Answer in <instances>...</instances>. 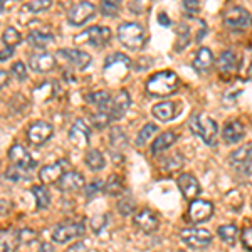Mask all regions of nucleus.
Returning a JSON list of instances; mask_svg holds the SVG:
<instances>
[{"label":"nucleus","mask_w":252,"mask_h":252,"mask_svg":"<svg viewBox=\"0 0 252 252\" xmlns=\"http://www.w3.org/2000/svg\"><path fill=\"white\" fill-rule=\"evenodd\" d=\"M223 24L229 29H247V27L252 26V17L246 9L239 5H232L223 12Z\"/></svg>","instance_id":"39448f33"},{"label":"nucleus","mask_w":252,"mask_h":252,"mask_svg":"<svg viewBox=\"0 0 252 252\" xmlns=\"http://www.w3.org/2000/svg\"><path fill=\"white\" fill-rule=\"evenodd\" d=\"M230 165L234 166L235 172L242 175L252 173V143L242 145L239 150L232 152L230 155Z\"/></svg>","instance_id":"423d86ee"},{"label":"nucleus","mask_w":252,"mask_h":252,"mask_svg":"<svg viewBox=\"0 0 252 252\" xmlns=\"http://www.w3.org/2000/svg\"><path fill=\"white\" fill-rule=\"evenodd\" d=\"M88 101L96 106L99 111H108L109 113V108H111V96H109L108 91H96L93 94H89Z\"/></svg>","instance_id":"a878e982"},{"label":"nucleus","mask_w":252,"mask_h":252,"mask_svg":"<svg viewBox=\"0 0 252 252\" xmlns=\"http://www.w3.org/2000/svg\"><path fill=\"white\" fill-rule=\"evenodd\" d=\"M109 140H111L113 148H116V150H121V148H125V146L128 145L123 129L118 128V126H115V128L111 129V133H109Z\"/></svg>","instance_id":"c9c22d12"},{"label":"nucleus","mask_w":252,"mask_h":252,"mask_svg":"<svg viewBox=\"0 0 252 252\" xmlns=\"http://www.w3.org/2000/svg\"><path fill=\"white\" fill-rule=\"evenodd\" d=\"M104 190V182L99 180V178H96V180H93L91 184L86 185V190H84V195H86V198H93L96 197L97 193H101Z\"/></svg>","instance_id":"a19ab883"},{"label":"nucleus","mask_w":252,"mask_h":252,"mask_svg":"<svg viewBox=\"0 0 252 252\" xmlns=\"http://www.w3.org/2000/svg\"><path fill=\"white\" fill-rule=\"evenodd\" d=\"M214 214V205L209 200H200V198H195L189 207V212H187V222L190 223H202L207 222Z\"/></svg>","instance_id":"6e6552de"},{"label":"nucleus","mask_w":252,"mask_h":252,"mask_svg":"<svg viewBox=\"0 0 252 252\" xmlns=\"http://www.w3.org/2000/svg\"><path fill=\"white\" fill-rule=\"evenodd\" d=\"M89 135L91 133H89L86 123L83 120H78L74 121L71 131H69V141L74 146H78V148H84V146L89 145Z\"/></svg>","instance_id":"a211bd4d"},{"label":"nucleus","mask_w":252,"mask_h":252,"mask_svg":"<svg viewBox=\"0 0 252 252\" xmlns=\"http://www.w3.org/2000/svg\"><path fill=\"white\" fill-rule=\"evenodd\" d=\"M54 37H52V34H49V32H42V31H32L29 34V37H27V42H29V46L35 47V49H44L47 47L49 42H52Z\"/></svg>","instance_id":"c85d7f7f"},{"label":"nucleus","mask_w":252,"mask_h":252,"mask_svg":"<svg viewBox=\"0 0 252 252\" xmlns=\"http://www.w3.org/2000/svg\"><path fill=\"white\" fill-rule=\"evenodd\" d=\"M184 12L189 17H195V15L198 14V10H200V3H198V0H184Z\"/></svg>","instance_id":"37998d69"},{"label":"nucleus","mask_w":252,"mask_h":252,"mask_svg":"<svg viewBox=\"0 0 252 252\" xmlns=\"http://www.w3.org/2000/svg\"><path fill=\"white\" fill-rule=\"evenodd\" d=\"M96 14V7L91 2H79L71 7L67 14V20L71 26H83Z\"/></svg>","instance_id":"9d476101"},{"label":"nucleus","mask_w":252,"mask_h":252,"mask_svg":"<svg viewBox=\"0 0 252 252\" xmlns=\"http://www.w3.org/2000/svg\"><path fill=\"white\" fill-rule=\"evenodd\" d=\"M12 74L15 76L19 81H24L27 78V71H26V66H24V63H15L14 66H12Z\"/></svg>","instance_id":"de8ad7c7"},{"label":"nucleus","mask_w":252,"mask_h":252,"mask_svg":"<svg viewBox=\"0 0 252 252\" xmlns=\"http://www.w3.org/2000/svg\"><path fill=\"white\" fill-rule=\"evenodd\" d=\"M83 39H86L88 42L94 47H103L104 44H108L109 39H111V31H109L108 27L94 26V27H91V29H88L83 35L76 37V42Z\"/></svg>","instance_id":"ddd939ff"},{"label":"nucleus","mask_w":252,"mask_h":252,"mask_svg":"<svg viewBox=\"0 0 252 252\" xmlns=\"http://www.w3.org/2000/svg\"><path fill=\"white\" fill-rule=\"evenodd\" d=\"M118 210L123 215H129L135 210V202H133L131 198H123V200H120V204H118Z\"/></svg>","instance_id":"c03bdc74"},{"label":"nucleus","mask_w":252,"mask_h":252,"mask_svg":"<svg viewBox=\"0 0 252 252\" xmlns=\"http://www.w3.org/2000/svg\"><path fill=\"white\" fill-rule=\"evenodd\" d=\"M121 0H101V14L106 17H116L120 12Z\"/></svg>","instance_id":"72a5a7b5"},{"label":"nucleus","mask_w":252,"mask_h":252,"mask_svg":"<svg viewBox=\"0 0 252 252\" xmlns=\"http://www.w3.org/2000/svg\"><path fill=\"white\" fill-rule=\"evenodd\" d=\"M64 252H88V247L83 242H76L72 246H69Z\"/></svg>","instance_id":"3c124183"},{"label":"nucleus","mask_w":252,"mask_h":252,"mask_svg":"<svg viewBox=\"0 0 252 252\" xmlns=\"http://www.w3.org/2000/svg\"><path fill=\"white\" fill-rule=\"evenodd\" d=\"M178 184V189H180L182 195L187 198V200H195V198L200 195V184L198 180L190 173H182L177 180Z\"/></svg>","instance_id":"2eb2a0df"},{"label":"nucleus","mask_w":252,"mask_h":252,"mask_svg":"<svg viewBox=\"0 0 252 252\" xmlns=\"http://www.w3.org/2000/svg\"><path fill=\"white\" fill-rule=\"evenodd\" d=\"M58 56L59 58H64V61H66L67 64H71V66L74 69H78V71L86 69L89 66V63H91V56L79 51V49H59Z\"/></svg>","instance_id":"9b49d317"},{"label":"nucleus","mask_w":252,"mask_h":252,"mask_svg":"<svg viewBox=\"0 0 252 252\" xmlns=\"http://www.w3.org/2000/svg\"><path fill=\"white\" fill-rule=\"evenodd\" d=\"M19 235H20V244H32V242L37 241V234H35L34 230H31V229L20 230Z\"/></svg>","instance_id":"49530a36"},{"label":"nucleus","mask_w":252,"mask_h":252,"mask_svg":"<svg viewBox=\"0 0 252 252\" xmlns=\"http://www.w3.org/2000/svg\"><path fill=\"white\" fill-rule=\"evenodd\" d=\"M182 165H184V157L180 153H173L163 161V168L166 172H177L178 168H182Z\"/></svg>","instance_id":"58836bf2"},{"label":"nucleus","mask_w":252,"mask_h":252,"mask_svg":"<svg viewBox=\"0 0 252 252\" xmlns=\"http://www.w3.org/2000/svg\"><path fill=\"white\" fill-rule=\"evenodd\" d=\"M106 215H99V217H96L94 220L91 222V225H93V230L97 234V232H101V229H103L104 225H106Z\"/></svg>","instance_id":"8fccbe9b"},{"label":"nucleus","mask_w":252,"mask_h":252,"mask_svg":"<svg viewBox=\"0 0 252 252\" xmlns=\"http://www.w3.org/2000/svg\"><path fill=\"white\" fill-rule=\"evenodd\" d=\"M217 234L219 237L222 239L225 244H229V246H234L235 241H237V227L234 225V223H225V225H220L217 229Z\"/></svg>","instance_id":"7c9ffc66"},{"label":"nucleus","mask_w":252,"mask_h":252,"mask_svg":"<svg viewBox=\"0 0 252 252\" xmlns=\"http://www.w3.org/2000/svg\"><path fill=\"white\" fill-rule=\"evenodd\" d=\"M178 89V76L173 71H161L153 74L146 83V91L155 96H168Z\"/></svg>","instance_id":"f257e3e1"},{"label":"nucleus","mask_w":252,"mask_h":252,"mask_svg":"<svg viewBox=\"0 0 252 252\" xmlns=\"http://www.w3.org/2000/svg\"><path fill=\"white\" fill-rule=\"evenodd\" d=\"M12 54H14V47H10V46H7L3 51H0V61H7V59H10L12 58Z\"/></svg>","instance_id":"603ef678"},{"label":"nucleus","mask_w":252,"mask_h":252,"mask_svg":"<svg viewBox=\"0 0 252 252\" xmlns=\"http://www.w3.org/2000/svg\"><path fill=\"white\" fill-rule=\"evenodd\" d=\"M190 129L195 133L197 136H200L204 140V143L207 145H214L215 143V136H217L219 126L215 123V120H212L209 115L205 113H195L190 118Z\"/></svg>","instance_id":"f03ea898"},{"label":"nucleus","mask_w":252,"mask_h":252,"mask_svg":"<svg viewBox=\"0 0 252 252\" xmlns=\"http://www.w3.org/2000/svg\"><path fill=\"white\" fill-rule=\"evenodd\" d=\"M10 81V74L7 71H0V89H3L9 84Z\"/></svg>","instance_id":"864d4df0"},{"label":"nucleus","mask_w":252,"mask_h":252,"mask_svg":"<svg viewBox=\"0 0 252 252\" xmlns=\"http://www.w3.org/2000/svg\"><path fill=\"white\" fill-rule=\"evenodd\" d=\"M2 40H3V44L14 47V46H17V44H20L22 35H20V32L15 31L14 27H7V29L3 31V34H2Z\"/></svg>","instance_id":"4c0bfd02"},{"label":"nucleus","mask_w":252,"mask_h":252,"mask_svg":"<svg viewBox=\"0 0 252 252\" xmlns=\"http://www.w3.org/2000/svg\"><path fill=\"white\" fill-rule=\"evenodd\" d=\"M135 223L140 227L143 232L146 234H152L160 227V220H158V215L150 209H143L140 210L136 215H135Z\"/></svg>","instance_id":"dca6fc26"},{"label":"nucleus","mask_w":252,"mask_h":252,"mask_svg":"<svg viewBox=\"0 0 252 252\" xmlns=\"http://www.w3.org/2000/svg\"><path fill=\"white\" fill-rule=\"evenodd\" d=\"M129 67H131V59L128 56L121 54V52H116V54H111L109 58L104 61V74L109 81H121L126 78Z\"/></svg>","instance_id":"20e7f679"},{"label":"nucleus","mask_w":252,"mask_h":252,"mask_svg":"<svg viewBox=\"0 0 252 252\" xmlns=\"http://www.w3.org/2000/svg\"><path fill=\"white\" fill-rule=\"evenodd\" d=\"M9 158L14 165L24 166V168H27V170H32L35 166V160L31 157V153L27 152L22 145L12 146V148L9 150Z\"/></svg>","instance_id":"6ab92c4d"},{"label":"nucleus","mask_w":252,"mask_h":252,"mask_svg":"<svg viewBox=\"0 0 252 252\" xmlns=\"http://www.w3.org/2000/svg\"><path fill=\"white\" fill-rule=\"evenodd\" d=\"M158 131V126H155L153 123H148V125H145L143 128L140 129V133H138V136H136V145L138 146H143L146 141L150 140L155 133Z\"/></svg>","instance_id":"e433bc0d"},{"label":"nucleus","mask_w":252,"mask_h":252,"mask_svg":"<svg viewBox=\"0 0 252 252\" xmlns=\"http://www.w3.org/2000/svg\"><path fill=\"white\" fill-rule=\"evenodd\" d=\"M32 193H34L39 209L44 210L51 205V195L47 193V190L44 189V187H34V189H32Z\"/></svg>","instance_id":"473e14b6"},{"label":"nucleus","mask_w":252,"mask_h":252,"mask_svg":"<svg viewBox=\"0 0 252 252\" xmlns=\"http://www.w3.org/2000/svg\"><path fill=\"white\" fill-rule=\"evenodd\" d=\"M153 116L158 121H170L175 116V104L173 103H158L153 106Z\"/></svg>","instance_id":"c756f323"},{"label":"nucleus","mask_w":252,"mask_h":252,"mask_svg":"<svg viewBox=\"0 0 252 252\" xmlns=\"http://www.w3.org/2000/svg\"><path fill=\"white\" fill-rule=\"evenodd\" d=\"M29 175V170L24 168V166H19V165H14V166H9L5 172V178L10 182H20L24 178H27Z\"/></svg>","instance_id":"f704fd0d"},{"label":"nucleus","mask_w":252,"mask_h":252,"mask_svg":"<svg viewBox=\"0 0 252 252\" xmlns=\"http://www.w3.org/2000/svg\"><path fill=\"white\" fill-rule=\"evenodd\" d=\"M29 64L35 72H49L56 67V59H54V56L47 54V52H42V54L32 56Z\"/></svg>","instance_id":"4be33fe9"},{"label":"nucleus","mask_w":252,"mask_h":252,"mask_svg":"<svg viewBox=\"0 0 252 252\" xmlns=\"http://www.w3.org/2000/svg\"><path fill=\"white\" fill-rule=\"evenodd\" d=\"M241 239H242L244 247H246V249H249V251H252V227H247V229H244Z\"/></svg>","instance_id":"09e8293b"},{"label":"nucleus","mask_w":252,"mask_h":252,"mask_svg":"<svg viewBox=\"0 0 252 252\" xmlns=\"http://www.w3.org/2000/svg\"><path fill=\"white\" fill-rule=\"evenodd\" d=\"M84 234V223L83 222H66L61 223L52 232V241L58 244H66L76 237H81Z\"/></svg>","instance_id":"1a4fd4ad"},{"label":"nucleus","mask_w":252,"mask_h":252,"mask_svg":"<svg viewBox=\"0 0 252 252\" xmlns=\"http://www.w3.org/2000/svg\"><path fill=\"white\" fill-rule=\"evenodd\" d=\"M91 120H93V125H94L96 128H104V126L109 125V121H113L111 115H109L108 111H97L93 115Z\"/></svg>","instance_id":"79ce46f5"},{"label":"nucleus","mask_w":252,"mask_h":252,"mask_svg":"<svg viewBox=\"0 0 252 252\" xmlns=\"http://www.w3.org/2000/svg\"><path fill=\"white\" fill-rule=\"evenodd\" d=\"M237 67V58L232 51H225L220 54V58L217 59V69L222 72V74H227V72H232Z\"/></svg>","instance_id":"bb28decb"},{"label":"nucleus","mask_w":252,"mask_h":252,"mask_svg":"<svg viewBox=\"0 0 252 252\" xmlns=\"http://www.w3.org/2000/svg\"><path fill=\"white\" fill-rule=\"evenodd\" d=\"M84 161H86L88 168L91 170V172H99V170H103L104 165H106V160H104L103 153H101L99 150H89L86 153V157H84Z\"/></svg>","instance_id":"cd10ccee"},{"label":"nucleus","mask_w":252,"mask_h":252,"mask_svg":"<svg viewBox=\"0 0 252 252\" xmlns=\"http://www.w3.org/2000/svg\"><path fill=\"white\" fill-rule=\"evenodd\" d=\"M118 37H120V42L123 44L125 47L131 49V51H138V49H141L145 44L143 27L135 22L121 24V26L118 27Z\"/></svg>","instance_id":"7ed1b4c3"},{"label":"nucleus","mask_w":252,"mask_h":252,"mask_svg":"<svg viewBox=\"0 0 252 252\" xmlns=\"http://www.w3.org/2000/svg\"><path fill=\"white\" fill-rule=\"evenodd\" d=\"M244 135H246V128H244V125L241 121H230V123H227L222 133L225 143H229V145L237 143L239 140H242Z\"/></svg>","instance_id":"5701e85b"},{"label":"nucleus","mask_w":252,"mask_h":252,"mask_svg":"<svg viewBox=\"0 0 252 252\" xmlns=\"http://www.w3.org/2000/svg\"><path fill=\"white\" fill-rule=\"evenodd\" d=\"M178 42H177V49L180 51V49L187 47V44H189V27H185L184 24L180 26V29H178Z\"/></svg>","instance_id":"a18cd8bd"},{"label":"nucleus","mask_w":252,"mask_h":252,"mask_svg":"<svg viewBox=\"0 0 252 252\" xmlns=\"http://www.w3.org/2000/svg\"><path fill=\"white\" fill-rule=\"evenodd\" d=\"M158 24H161V26H165V27H168L170 24H172V20L168 19V15L165 14V12H161L160 15H158Z\"/></svg>","instance_id":"5fc2aeb1"},{"label":"nucleus","mask_w":252,"mask_h":252,"mask_svg":"<svg viewBox=\"0 0 252 252\" xmlns=\"http://www.w3.org/2000/svg\"><path fill=\"white\" fill-rule=\"evenodd\" d=\"M52 5V0H26V9L31 12H44Z\"/></svg>","instance_id":"ea45409f"},{"label":"nucleus","mask_w":252,"mask_h":252,"mask_svg":"<svg viewBox=\"0 0 252 252\" xmlns=\"http://www.w3.org/2000/svg\"><path fill=\"white\" fill-rule=\"evenodd\" d=\"M129 104H131V97H129L128 91L121 89L111 101V108H109L111 120H121V118L126 115V111H128Z\"/></svg>","instance_id":"f3484780"},{"label":"nucleus","mask_w":252,"mask_h":252,"mask_svg":"<svg viewBox=\"0 0 252 252\" xmlns=\"http://www.w3.org/2000/svg\"><path fill=\"white\" fill-rule=\"evenodd\" d=\"M180 252H185V251H180Z\"/></svg>","instance_id":"4d7b16f0"},{"label":"nucleus","mask_w":252,"mask_h":252,"mask_svg":"<svg viewBox=\"0 0 252 252\" xmlns=\"http://www.w3.org/2000/svg\"><path fill=\"white\" fill-rule=\"evenodd\" d=\"M214 64V56L210 52V49L207 47H202L198 49V52L195 54V59H193V67L195 71L198 72H207Z\"/></svg>","instance_id":"b1692460"},{"label":"nucleus","mask_w":252,"mask_h":252,"mask_svg":"<svg viewBox=\"0 0 252 252\" xmlns=\"http://www.w3.org/2000/svg\"><path fill=\"white\" fill-rule=\"evenodd\" d=\"M51 136H52V126L46 123V121H35V123H32L29 126V131H27V138L35 146L44 145Z\"/></svg>","instance_id":"4468645a"},{"label":"nucleus","mask_w":252,"mask_h":252,"mask_svg":"<svg viewBox=\"0 0 252 252\" xmlns=\"http://www.w3.org/2000/svg\"><path fill=\"white\" fill-rule=\"evenodd\" d=\"M20 246V235L14 229L0 230V252H15Z\"/></svg>","instance_id":"412c9836"},{"label":"nucleus","mask_w":252,"mask_h":252,"mask_svg":"<svg viewBox=\"0 0 252 252\" xmlns=\"http://www.w3.org/2000/svg\"><path fill=\"white\" fill-rule=\"evenodd\" d=\"M69 161L67 160H59L52 165L42 166L39 172V178L42 184H58L59 178L67 172Z\"/></svg>","instance_id":"f8f14e48"},{"label":"nucleus","mask_w":252,"mask_h":252,"mask_svg":"<svg viewBox=\"0 0 252 252\" xmlns=\"http://www.w3.org/2000/svg\"><path fill=\"white\" fill-rule=\"evenodd\" d=\"M182 241L192 249H205L212 242V234L205 229H198V227H190V229L182 230Z\"/></svg>","instance_id":"0eeeda50"},{"label":"nucleus","mask_w":252,"mask_h":252,"mask_svg":"<svg viewBox=\"0 0 252 252\" xmlns=\"http://www.w3.org/2000/svg\"><path fill=\"white\" fill-rule=\"evenodd\" d=\"M104 192L108 195H113V197H116V195H121L125 192V185H123V180H121L120 177H116V175H111V177L108 178L106 182H104Z\"/></svg>","instance_id":"2f4dec72"},{"label":"nucleus","mask_w":252,"mask_h":252,"mask_svg":"<svg viewBox=\"0 0 252 252\" xmlns=\"http://www.w3.org/2000/svg\"><path fill=\"white\" fill-rule=\"evenodd\" d=\"M37 252H52V247L49 246V244H42V246L39 247Z\"/></svg>","instance_id":"6e6d98bb"},{"label":"nucleus","mask_w":252,"mask_h":252,"mask_svg":"<svg viewBox=\"0 0 252 252\" xmlns=\"http://www.w3.org/2000/svg\"><path fill=\"white\" fill-rule=\"evenodd\" d=\"M175 140H177V135H175L173 131L161 133V135L158 136L155 141H153L152 153H153V155H158V153H161V152H165V150H168L170 146L175 143Z\"/></svg>","instance_id":"393cba45"},{"label":"nucleus","mask_w":252,"mask_h":252,"mask_svg":"<svg viewBox=\"0 0 252 252\" xmlns=\"http://www.w3.org/2000/svg\"><path fill=\"white\" fill-rule=\"evenodd\" d=\"M58 187L63 192H76L84 187V177L79 172H66L59 178Z\"/></svg>","instance_id":"aec40b11"}]
</instances>
